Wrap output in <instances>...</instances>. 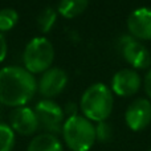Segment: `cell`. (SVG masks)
I'll list each match as a JSON object with an SVG mask.
<instances>
[{
	"instance_id": "20",
	"label": "cell",
	"mask_w": 151,
	"mask_h": 151,
	"mask_svg": "<svg viewBox=\"0 0 151 151\" xmlns=\"http://www.w3.org/2000/svg\"><path fill=\"white\" fill-rule=\"evenodd\" d=\"M149 151H151V149H150V150H149Z\"/></svg>"
},
{
	"instance_id": "12",
	"label": "cell",
	"mask_w": 151,
	"mask_h": 151,
	"mask_svg": "<svg viewBox=\"0 0 151 151\" xmlns=\"http://www.w3.org/2000/svg\"><path fill=\"white\" fill-rule=\"evenodd\" d=\"M27 151H64V147L55 134L42 133L29 142Z\"/></svg>"
},
{
	"instance_id": "5",
	"label": "cell",
	"mask_w": 151,
	"mask_h": 151,
	"mask_svg": "<svg viewBox=\"0 0 151 151\" xmlns=\"http://www.w3.org/2000/svg\"><path fill=\"white\" fill-rule=\"evenodd\" d=\"M39 126L49 134L60 133L64 125V110L52 99H42L35 106Z\"/></svg>"
},
{
	"instance_id": "18",
	"label": "cell",
	"mask_w": 151,
	"mask_h": 151,
	"mask_svg": "<svg viewBox=\"0 0 151 151\" xmlns=\"http://www.w3.org/2000/svg\"><path fill=\"white\" fill-rule=\"evenodd\" d=\"M7 49H8L7 41H5L3 33H0V63H3L5 60V57H7Z\"/></svg>"
},
{
	"instance_id": "8",
	"label": "cell",
	"mask_w": 151,
	"mask_h": 151,
	"mask_svg": "<svg viewBox=\"0 0 151 151\" xmlns=\"http://www.w3.org/2000/svg\"><path fill=\"white\" fill-rule=\"evenodd\" d=\"M125 121L133 131L146 129L151 123V102L146 98L135 99L126 110Z\"/></svg>"
},
{
	"instance_id": "11",
	"label": "cell",
	"mask_w": 151,
	"mask_h": 151,
	"mask_svg": "<svg viewBox=\"0 0 151 151\" xmlns=\"http://www.w3.org/2000/svg\"><path fill=\"white\" fill-rule=\"evenodd\" d=\"M129 32L134 39L151 40V9L138 8L133 11L127 19Z\"/></svg>"
},
{
	"instance_id": "14",
	"label": "cell",
	"mask_w": 151,
	"mask_h": 151,
	"mask_svg": "<svg viewBox=\"0 0 151 151\" xmlns=\"http://www.w3.org/2000/svg\"><path fill=\"white\" fill-rule=\"evenodd\" d=\"M56 11L53 9L52 7H47L40 12V15L37 16V25H39L40 31L42 33H47L52 29V27L55 25L56 23Z\"/></svg>"
},
{
	"instance_id": "9",
	"label": "cell",
	"mask_w": 151,
	"mask_h": 151,
	"mask_svg": "<svg viewBox=\"0 0 151 151\" xmlns=\"http://www.w3.org/2000/svg\"><path fill=\"white\" fill-rule=\"evenodd\" d=\"M9 122L12 130L21 135H32L40 127L36 113L28 106L16 107L9 115Z\"/></svg>"
},
{
	"instance_id": "15",
	"label": "cell",
	"mask_w": 151,
	"mask_h": 151,
	"mask_svg": "<svg viewBox=\"0 0 151 151\" xmlns=\"http://www.w3.org/2000/svg\"><path fill=\"white\" fill-rule=\"evenodd\" d=\"M15 141V131L12 127L7 123H0V151H12Z\"/></svg>"
},
{
	"instance_id": "17",
	"label": "cell",
	"mask_w": 151,
	"mask_h": 151,
	"mask_svg": "<svg viewBox=\"0 0 151 151\" xmlns=\"http://www.w3.org/2000/svg\"><path fill=\"white\" fill-rule=\"evenodd\" d=\"M96 137H97V141L102 142H109L110 139L113 138V127L106 122H98L96 125Z\"/></svg>"
},
{
	"instance_id": "6",
	"label": "cell",
	"mask_w": 151,
	"mask_h": 151,
	"mask_svg": "<svg viewBox=\"0 0 151 151\" xmlns=\"http://www.w3.org/2000/svg\"><path fill=\"white\" fill-rule=\"evenodd\" d=\"M123 58L135 69H147L151 65V53L133 36H123L119 41Z\"/></svg>"
},
{
	"instance_id": "16",
	"label": "cell",
	"mask_w": 151,
	"mask_h": 151,
	"mask_svg": "<svg viewBox=\"0 0 151 151\" xmlns=\"http://www.w3.org/2000/svg\"><path fill=\"white\" fill-rule=\"evenodd\" d=\"M19 20V13L13 8H3L0 11V33L11 31Z\"/></svg>"
},
{
	"instance_id": "2",
	"label": "cell",
	"mask_w": 151,
	"mask_h": 151,
	"mask_svg": "<svg viewBox=\"0 0 151 151\" xmlns=\"http://www.w3.org/2000/svg\"><path fill=\"white\" fill-rule=\"evenodd\" d=\"M114 98L113 93L105 83L97 82L90 85L80 101V107L83 117L93 122H104L113 111Z\"/></svg>"
},
{
	"instance_id": "4",
	"label": "cell",
	"mask_w": 151,
	"mask_h": 151,
	"mask_svg": "<svg viewBox=\"0 0 151 151\" xmlns=\"http://www.w3.org/2000/svg\"><path fill=\"white\" fill-rule=\"evenodd\" d=\"M55 48L45 37H35L27 44L23 53L24 68L32 74L44 73L52 66Z\"/></svg>"
},
{
	"instance_id": "3",
	"label": "cell",
	"mask_w": 151,
	"mask_h": 151,
	"mask_svg": "<svg viewBox=\"0 0 151 151\" xmlns=\"http://www.w3.org/2000/svg\"><path fill=\"white\" fill-rule=\"evenodd\" d=\"M63 137L65 145L72 151H89L96 143V125L83 115L68 117L63 125Z\"/></svg>"
},
{
	"instance_id": "13",
	"label": "cell",
	"mask_w": 151,
	"mask_h": 151,
	"mask_svg": "<svg viewBox=\"0 0 151 151\" xmlns=\"http://www.w3.org/2000/svg\"><path fill=\"white\" fill-rule=\"evenodd\" d=\"M89 0H60L58 3V12L66 19H73L81 15L88 8Z\"/></svg>"
},
{
	"instance_id": "10",
	"label": "cell",
	"mask_w": 151,
	"mask_h": 151,
	"mask_svg": "<svg viewBox=\"0 0 151 151\" xmlns=\"http://www.w3.org/2000/svg\"><path fill=\"white\" fill-rule=\"evenodd\" d=\"M141 76L134 69H122L111 80V89L119 97L134 96L141 89Z\"/></svg>"
},
{
	"instance_id": "7",
	"label": "cell",
	"mask_w": 151,
	"mask_h": 151,
	"mask_svg": "<svg viewBox=\"0 0 151 151\" xmlns=\"http://www.w3.org/2000/svg\"><path fill=\"white\" fill-rule=\"evenodd\" d=\"M68 83V74L61 68H49L41 74L37 82V90L45 98H53L65 89Z\"/></svg>"
},
{
	"instance_id": "19",
	"label": "cell",
	"mask_w": 151,
	"mask_h": 151,
	"mask_svg": "<svg viewBox=\"0 0 151 151\" xmlns=\"http://www.w3.org/2000/svg\"><path fill=\"white\" fill-rule=\"evenodd\" d=\"M145 90H146V94L151 99V69L147 72L146 77H145Z\"/></svg>"
},
{
	"instance_id": "1",
	"label": "cell",
	"mask_w": 151,
	"mask_h": 151,
	"mask_svg": "<svg viewBox=\"0 0 151 151\" xmlns=\"http://www.w3.org/2000/svg\"><path fill=\"white\" fill-rule=\"evenodd\" d=\"M37 91L33 74L21 66L0 69V104L11 107L25 106Z\"/></svg>"
}]
</instances>
